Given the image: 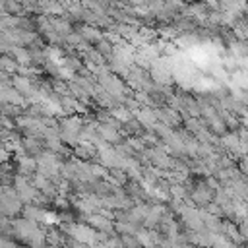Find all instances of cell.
<instances>
[{
    "label": "cell",
    "mask_w": 248,
    "mask_h": 248,
    "mask_svg": "<svg viewBox=\"0 0 248 248\" xmlns=\"http://www.w3.org/2000/svg\"><path fill=\"white\" fill-rule=\"evenodd\" d=\"M110 114H112L120 124H128V122H132V120H134V112H132L128 107H124V105H122V107L118 105L116 108H112V110H110Z\"/></svg>",
    "instance_id": "obj_13"
},
{
    "label": "cell",
    "mask_w": 248,
    "mask_h": 248,
    "mask_svg": "<svg viewBox=\"0 0 248 248\" xmlns=\"http://www.w3.org/2000/svg\"><path fill=\"white\" fill-rule=\"evenodd\" d=\"M184 126H186V130H188V132H192L194 136L203 128V126L200 124V120H198V118H188V120L184 122Z\"/></svg>",
    "instance_id": "obj_23"
},
{
    "label": "cell",
    "mask_w": 248,
    "mask_h": 248,
    "mask_svg": "<svg viewBox=\"0 0 248 248\" xmlns=\"http://www.w3.org/2000/svg\"><path fill=\"white\" fill-rule=\"evenodd\" d=\"M0 66H2V72H4V74H10V76H16L17 70H19V64H17L12 56H8V54H2Z\"/></svg>",
    "instance_id": "obj_14"
},
{
    "label": "cell",
    "mask_w": 248,
    "mask_h": 248,
    "mask_svg": "<svg viewBox=\"0 0 248 248\" xmlns=\"http://www.w3.org/2000/svg\"><path fill=\"white\" fill-rule=\"evenodd\" d=\"M58 219H56V215L52 213V211H45L43 213V219H41V223H56Z\"/></svg>",
    "instance_id": "obj_25"
},
{
    "label": "cell",
    "mask_w": 248,
    "mask_h": 248,
    "mask_svg": "<svg viewBox=\"0 0 248 248\" xmlns=\"http://www.w3.org/2000/svg\"><path fill=\"white\" fill-rule=\"evenodd\" d=\"M221 143H223V149H227V151L242 153V147H240V136H238V132L225 134V136L221 138Z\"/></svg>",
    "instance_id": "obj_11"
},
{
    "label": "cell",
    "mask_w": 248,
    "mask_h": 248,
    "mask_svg": "<svg viewBox=\"0 0 248 248\" xmlns=\"http://www.w3.org/2000/svg\"><path fill=\"white\" fill-rule=\"evenodd\" d=\"M54 203H56L58 207H66V205H68V202H66V198H60V196H58V198L54 200Z\"/></svg>",
    "instance_id": "obj_27"
},
{
    "label": "cell",
    "mask_w": 248,
    "mask_h": 248,
    "mask_svg": "<svg viewBox=\"0 0 248 248\" xmlns=\"http://www.w3.org/2000/svg\"><path fill=\"white\" fill-rule=\"evenodd\" d=\"M21 213H23V219L37 223V221H41V219H43V213H45V211H43L41 207H37V205H33V203H31V205H25Z\"/></svg>",
    "instance_id": "obj_15"
},
{
    "label": "cell",
    "mask_w": 248,
    "mask_h": 248,
    "mask_svg": "<svg viewBox=\"0 0 248 248\" xmlns=\"http://www.w3.org/2000/svg\"><path fill=\"white\" fill-rule=\"evenodd\" d=\"M190 198H192V202L198 205V207H207L211 202H213V198H215V192L205 184V182H202V184H196V188L190 192Z\"/></svg>",
    "instance_id": "obj_2"
},
{
    "label": "cell",
    "mask_w": 248,
    "mask_h": 248,
    "mask_svg": "<svg viewBox=\"0 0 248 248\" xmlns=\"http://www.w3.org/2000/svg\"><path fill=\"white\" fill-rule=\"evenodd\" d=\"M207 122V128L213 132V134H217V136H225V130H227V124H225V120H223V116L217 112L215 116H211V118H207L205 120Z\"/></svg>",
    "instance_id": "obj_12"
},
{
    "label": "cell",
    "mask_w": 248,
    "mask_h": 248,
    "mask_svg": "<svg viewBox=\"0 0 248 248\" xmlns=\"http://www.w3.org/2000/svg\"><path fill=\"white\" fill-rule=\"evenodd\" d=\"M170 196H172V200H186L188 190L184 184H170Z\"/></svg>",
    "instance_id": "obj_19"
},
{
    "label": "cell",
    "mask_w": 248,
    "mask_h": 248,
    "mask_svg": "<svg viewBox=\"0 0 248 248\" xmlns=\"http://www.w3.org/2000/svg\"><path fill=\"white\" fill-rule=\"evenodd\" d=\"M167 213V207L165 205H161V203H157V205H149V211H147V217H145V227L147 229H155L157 225H161V219H163V215Z\"/></svg>",
    "instance_id": "obj_8"
},
{
    "label": "cell",
    "mask_w": 248,
    "mask_h": 248,
    "mask_svg": "<svg viewBox=\"0 0 248 248\" xmlns=\"http://www.w3.org/2000/svg\"><path fill=\"white\" fill-rule=\"evenodd\" d=\"M97 50H99V54H101L105 60H112V58H114V45L108 43L107 39L97 45Z\"/></svg>",
    "instance_id": "obj_17"
},
{
    "label": "cell",
    "mask_w": 248,
    "mask_h": 248,
    "mask_svg": "<svg viewBox=\"0 0 248 248\" xmlns=\"http://www.w3.org/2000/svg\"><path fill=\"white\" fill-rule=\"evenodd\" d=\"M46 242H50V246H62L64 244V236L58 234V231H48L46 232Z\"/></svg>",
    "instance_id": "obj_22"
},
{
    "label": "cell",
    "mask_w": 248,
    "mask_h": 248,
    "mask_svg": "<svg viewBox=\"0 0 248 248\" xmlns=\"http://www.w3.org/2000/svg\"><path fill=\"white\" fill-rule=\"evenodd\" d=\"M16 105V107H25V97L14 87H2V105Z\"/></svg>",
    "instance_id": "obj_7"
},
{
    "label": "cell",
    "mask_w": 248,
    "mask_h": 248,
    "mask_svg": "<svg viewBox=\"0 0 248 248\" xmlns=\"http://www.w3.org/2000/svg\"><path fill=\"white\" fill-rule=\"evenodd\" d=\"M64 232H68L70 238L78 240L79 244H85V246H95L97 244V231L93 227H89L87 223L64 225Z\"/></svg>",
    "instance_id": "obj_1"
},
{
    "label": "cell",
    "mask_w": 248,
    "mask_h": 248,
    "mask_svg": "<svg viewBox=\"0 0 248 248\" xmlns=\"http://www.w3.org/2000/svg\"><path fill=\"white\" fill-rule=\"evenodd\" d=\"M43 147H45V140H41L39 136H27L21 140V149L27 153V155H35L39 157L43 153Z\"/></svg>",
    "instance_id": "obj_5"
},
{
    "label": "cell",
    "mask_w": 248,
    "mask_h": 248,
    "mask_svg": "<svg viewBox=\"0 0 248 248\" xmlns=\"http://www.w3.org/2000/svg\"><path fill=\"white\" fill-rule=\"evenodd\" d=\"M240 172L248 174V155H242V159H240Z\"/></svg>",
    "instance_id": "obj_26"
},
{
    "label": "cell",
    "mask_w": 248,
    "mask_h": 248,
    "mask_svg": "<svg viewBox=\"0 0 248 248\" xmlns=\"http://www.w3.org/2000/svg\"><path fill=\"white\" fill-rule=\"evenodd\" d=\"M126 141L132 145V149H134L136 153H140V151L143 153V151H145V145H143V140H141V136H130Z\"/></svg>",
    "instance_id": "obj_21"
},
{
    "label": "cell",
    "mask_w": 248,
    "mask_h": 248,
    "mask_svg": "<svg viewBox=\"0 0 248 248\" xmlns=\"http://www.w3.org/2000/svg\"><path fill=\"white\" fill-rule=\"evenodd\" d=\"M85 223L89 227H93L95 231H101V232H108V234H114V225L110 223V217H103L101 213H95V215H87L85 217Z\"/></svg>",
    "instance_id": "obj_3"
},
{
    "label": "cell",
    "mask_w": 248,
    "mask_h": 248,
    "mask_svg": "<svg viewBox=\"0 0 248 248\" xmlns=\"http://www.w3.org/2000/svg\"><path fill=\"white\" fill-rule=\"evenodd\" d=\"M155 110H157L159 122L167 124L169 128H174V126L180 124V112H178V110H174V108H170V107H159V108H155Z\"/></svg>",
    "instance_id": "obj_4"
},
{
    "label": "cell",
    "mask_w": 248,
    "mask_h": 248,
    "mask_svg": "<svg viewBox=\"0 0 248 248\" xmlns=\"http://www.w3.org/2000/svg\"><path fill=\"white\" fill-rule=\"evenodd\" d=\"M232 33L238 41H244L248 43V21H238L234 27H232Z\"/></svg>",
    "instance_id": "obj_18"
},
{
    "label": "cell",
    "mask_w": 248,
    "mask_h": 248,
    "mask_svg": "<svg viewBox=\"0 0 248 248\" xmlns=\"http://www.w3.org/2000/svg\"><path fill=\"white\" fill-rule=\"evenodd\" d=\"M141 140H143V141H147V143H149V145H153V147H157V145H159V136H157L155 132H151V130L143 132Z\"/></svg>",
    "instance_id": "obj_24"
},
{
    "label": "cell",
    "mask_w": 248,
    "mask_h": 248,
    "mask_svg": "<svg viewBox=\"0 0 248 248\" xmlns=\"http://www.w3.org/2000/svg\"><path fill=\"white\" fill-rule=\"evenodd\" d=\"M120 240H122L124 248H141L138 236H134V234H120Z\"/></svg>",
    "instance_id": "obj_20"
},
{
    "label": "cell",
    "mask_w": 248,
    "mask_h": 248,
    "mask_svg": "<svg viewBox=\"0 0 248 248\" xmlns=\"http://www.w3.org/2000/svg\"><path fill=\"white\" fill-rule=\"evenodd\" d=\"M114 231L120 232V234H138L140 232V227L134 225V223H128V221H116L114 223Z\"/></svg>",
    "instance_id": "obj_16"
},
{
    "label": "cell",
    "mask_w": 248,
    "mask_h": 248,
    "mask_svg": "<svg viewBox=\"0 0 248 248\" xmlns=\"http://www.w3.org/2000/svg\"><path fill=\"white\" fill-rule=\"evenodd\" d=\"M8 56H12L19 66H33V54L27 46H14Z\"/></svg>",
    "instance_id": "obj_9"
},
{
    "label": "cell",
    "mask_w": 248,
    "mask_h": 248,
    "mask_svg": "<svg viewBox=\"0 0 248 248\" xmlns=\"http://www.w3.org/2000/svg\"><path fill=\"white\" fill-rule=\"evenodd\" d=\"M97 134H99V138L103 140V141H107V143H120V138H122V132L120 130H116V128H110V126H107V124H99L97 126Z\"/></svg>",
    "instance_id": "obj_10"
},
{
    "label": "cell",
    "mask_w": 248,
    "mask_h": 248,
    "mask_svg": "<svg viewBox=\"0 0 248 248\" xmlns=\"http://www.w3.org/2000/svg\"><path fill=\"white\" fill-rule=\"evenodd\" d=\"M79 35L83 37V41L85 43H89V45H99L101 41H105V35H103V31L97 27V25H81L79 27Z\"/></svg>",
    "instance_id": "obj_6"
}]
</instances>
